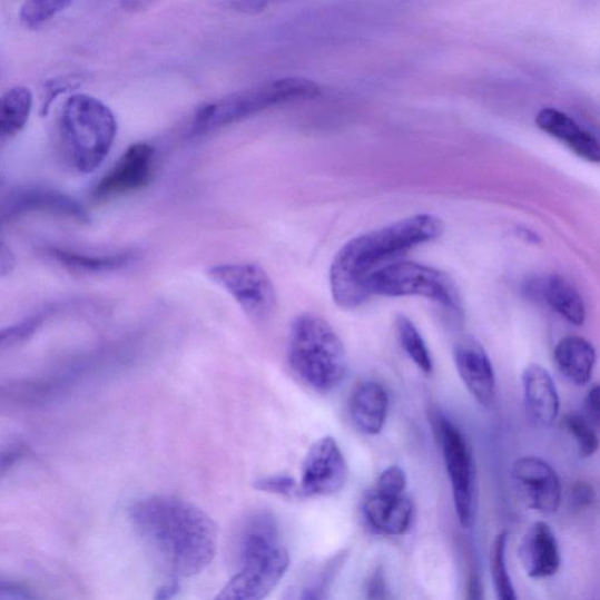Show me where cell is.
<instances>
[{
    "label": "cell",
    "instance_id": "1",
    "mask_svg": "<svg viewBox=\"0 0 600 600\" xmlns=\"http://www.w3.org/2000/svg\"><path fill=\"white\" fill-rule=\"evenodd\" d=\"M128 518L171 578L201 573L215 558L217 525L204 510L187 501L167 495L142 498L129 505Z\"/></svg>",
    "mask_w": 600,
    "mask_h": 600
},
{
    "label": "cell",
    "instance_id": "2",
    "mask_svg": "<svg viewBox=\"0 0 600 600\" xmlns=\"http://www.w3.org/2000/svg\"><path fill=\"white\" fill-rule=\"evenodd\" d=\"M442 232L440 218L415 215L351 239L331 265L333 301L345 309L363 305L370 298L364 286L368 275L420 244L437 238Z\"/></svg>",
    "mask_w": 600,
    "mask_h": 600
},
{
    "label": "cell",
    "instance_id": "3",
    "mask_svg": "<svg viewBox=\"0 0 600 600\" xmlns=\"http://www.w3.org/2000/svg\"><path fill=\"white\" fill-rule=\"evenodd\" d=\"M118 121L107 105L88 95H75L65 102L58 120L62 157L80 174L97 170L115 145Z\"/></svg>",
    "mask_w": 600,
    "mask_h": 600
},
{
    "label": "cell",
    "instance_id": "4",
    "mask_svg": "<svg viewBox=\"0 0 600 600\" xmlns=\"http://www.w3.org/2000/svg\"><path fill=\"white\" fill-rule=\"evenodd\" d=\"M288 364L306 387L325 394L337 388L347 371V355L338 333L324 318H295L288 338Z\"/></svg>",
    "mask_w": 600,
    "mask_h": 600
},
{
    "label": "cell",
    "instance_id": "5",
    "mask_svg": "<svg viewBox=\"0 0 600 600\" xmlns=\"http://www.w3.org/2000/svg\"><path fill=\"white\" fill-rule=\"evenodd\" d=\"M321 94L318 83L299 77L266 81L247 90L206 104L193 120L195 136L227 127L264 109L295 100L313 99Z\"/></svg>",
    "mask_w": 600,
    "mask_h": 600
},
{
    "label": "cell",
    "instance_id": "6",
    "mask_svg": "<svg viewBox=\"0 0 600 600\" xmlns=\"http://www.w3.org/2000/svg\"><path fill=\"white\" fill-rule=\"evenodd\" d=\"M368 297H424L462 318L458 287L446 273L414 262H392L367 276L364 283Z\"/></svg>",
    "mask_w": 600,
    "mask_h": 600
},
{
    "label": "cell",
    "instance_id": "7",
    "mask_svg": "<svg viewBox=\"0 0 600 600\" xmlns=\"http://www.w3.org/2000/svg\"><path fill=\"white\" fill-rule=\"evenodd\" d=\"M452 485L456 515L463 528L473 524L476 503V471L472 449L463 433L442 414L432 416Z\"/></svg>",
    "mask_w": 600,
    "mask_h": 600
},
{
    "label": "cell",
    "instance_id": "8",
    "mask_svg": "<svg viewBox=\"0 0 600 600\" xmlns=\"http://www.w3.org/2000/svg\"><path fill=\"white\" fill-rule=\"evenodd\" d=\"M406 489V473L397 465L388 466L363 500L362 513L368 527L386 537L404 535L414 518Z\"/></svg>",
    "mask_w": 600,
    "mask_h": 600
},
{
    "label": "cell",
    "instance_id": "9",
    "mask_svg": "<svg viewBox=\"0 0 600 600\" xmlns=\"http://www.w3.org/2000/svg\"><path fill=\"white\" fill-rule=\"evenodd\" d=\"M208 277L229 294L252 321L263 323L275 313L277 296L269 275L253 263L212 266Z\"/></svg>",
    "mask_w": 600,
    "mask_h": 600
},
{
    "label": "cell",
    "instance_id": "10",
    "mask_svg": "<svg viewBox=\"0 0 600 600\" xmlns=\"http://www.w3.org/2000/svg\"><path fill=\"white\" fill-rule=\"evenodd\" d=\"M348 466L337 441L324 436L311 446L302 469L299 496L326 498L342 491Z\"/></svg>",
    "mask_w": 600,
    "mask_h": 600
},
{
    "label": "cell",
    "instance_id": "11",
    "mask_svg": "<svg viewBox=\"0 0 600 600\" xmlns=\"http://www.w3.org/2000/svg\"><path fill=\"white\" fill-rule=\"evenodd\" d=\"M288 567L291 554L281 547L264 559L239 565L214 600H264L283 580Z\"/></svg>",
    "mask_w": 600,
    "mask_h": 600
},
{
    "label": "cell",
    "instance_id": "12",
    "mask_svg": "<svg viewBox=\"0 0 600 600\" xmlns=\"http://www.w3.org/2000/svg\"><path fill=\"white\" fill-rule=\"evenodd\" d=\"M511 479L523 503L538 513L551 515L559 510L562 485L558 473L544 460L523 456L511 469Z\"/></svg>",
    "mask_w": 600,
    "mask_h": 600
},
{
    "label": "cell",
    "instance_id": "13",
    "mask_svg": "<svg viewBox=\"0 0 600 600\" xmlns=\"http://www.w3.org/2000/svg\"><path fill=\"white\" fill-rule=\"evenodd\" d=\"M155 155L157 150L147 142L129 146L95 187L92 196L96 201H107L148 186L154 173Z\"/></svg>",
    "mask_w": 600,
    "mask_h": 600
},
{
    "label": "cell",
    "instance_id": "14",
    "mask_svg": "<svg viewBox=\"0 0 600 600\" xmlns=\"http://www.w3.org/2000/svg\"><path fill=\"white\" fill-rule=\"evenodd\" d=\"M43 213L71 218L78 224H91L87 212L68 195L49 188H23L12 191L4 203L3 222Z\"/></svg>",
    "mask_w": 600,
    "mask_h": 600
},
{
    "label": "cell",
    "instance_id": "15",
    "mask_svg": "<svg viewBox=\"0 0 600 600\" xmlns=\"http://www.w3.org/2000/svg\"><path fill=\"white\" fill-rule=\"evenodd\" d=\"M454 362L461 380L482 406L493 403L496 376L491 358L474 338H464L454 348Z\"/></svg>",
    "mask_w": 600,
    "mask_h": 600
},
{
    "label": "cell",
    "instance_id": "16",
    "mask_svg": "<svg viewBox=\"0 0 600 600\" xmlns=\"http://www.w3.org/2000/svg\"><path fill=\"white\" fill-rule=\"evenodd\" d=\"M524 295L537 302H543L568 323L582 326L587 319L583 297L564 277L549 275L529 279L523 285Z\"/></svg>",
    "mask_w": 600,
    "mask_h": 600
},
{
    "label": "cell",
    "instance_id": "17",
    "mask_svg": "<svg viewBox=\"0 0 600 600\" xmlns=\"http://www.w3.org/2000/svg\"><path fill=\"white\" fill-rule=\"evenodd\" d=\"M522 568L531 578H548L560 570L561 552L552 529L544 522L533 523L524 533L519 550Z\"/></svg>",
    "mask_w": 600,
    "mask_h": 600
},
{
    "label": "cell",
    "instance_id": "18",
    "mask_svg": "<svg viewBox=\"0 0 600 600\" xmlns=\"http://www.w3.org/2000/svg\"><path fill=\"white\" fill-rule=\"evenodd\" d=\"M527 414L533 425L549 427L559 417L561 403L550 373L538 364L529 365L522 374Z\"/></svg>",
    "mask_w": 600,
    "mask_h": 600
},
{
    "label": "cell",
    "instance_id": "19",
    "mask_svg": "<svg viewBox=\"0 0 600 600\" xmlns=\"http://www.w3.org/2000/svg\"><path fill=\"white\" fill-rule=\"evenodd\" d=\"M537 125L547 135L564 144L578 158L592 164L600 163V141L562 110L551 107L541 109Z\"/></svg>",
    "mask_w": 600,
    "mask_h": 600
},
{
    "label": "cell",
    "instance_id": "20",
    "mask_svg": "<svg viewBox=\"0 0 600 600\" xmlns=\"http://www.w3.org/2000/svg\"><path fill=\"white\" fill-rule=\"evenodd\" d=\"M281 547L274 515L265 510L255 511L244 520L237 532L235 549L238 564L264 559Z\"/></svg>",
    "mask_w": 600,
    "mask_h": 600
},
{
    "label": "cell",
    "instance_id": "21",
    "mask_svg": "<svg viewBox=\"0 0 600 600\" xmlns=\"http://www.w3.org/2000/svg\"><path fill=\"white\" fill-rule=\"evenodd\" d=\"M390 400L386 390L375 382H365L354 388L350 414L355 429L365 435L380 434L387 420Z\"/></svg>",
    "mask_w": 600,
    "mask_h": 600
},
{
    "label": "cell",
    "instance_id": "22",
    "mask_svg": "<svg viewBox=\"0 0 600 600\" xmlns=\"http://www.w3.org/2000/svg\"><path fill=\"white\" fill-rule=\"evenodd\" d=\"M553 360L567 381L577 386H584L591 381L597 353L586 338L567 336L555 345Z\"/></svg>",
    "mask_w": 600,
    "mask_h": 600
},
{
    "label": "cell",
    "instance_id": "23",
    "mask_svg": "<svg viewBox=\"0 0 600 600\" xmlns=\"http://www.w3.org/2000/svg\"><path fill=\"white\" fill-rule=\"evenodd\" d=\"M48 255L58 264L75 273L104 274L118 272L136 259V254L119 253L115 255H87L60 248H50Z\"/></svg>",
    "mask_w": 600,
    "mask_h": 600
},
{
    "label": "cell",
    "instance_id": "24",
    "mask_svg": "<svg viewBox=\"0 0 600 600\" xmlns=\"http://www.w3.org/2000/svg\"><path fill=\"white\" fill-rule=\"evenodd\" d=\"M33 107L30 88L16 86L0 102V139L3 142L13 139L28 124Z\"/></svg>",
    "mask_w": 600,
    "mask_h": 600
},
{
    "label": "cell",
    "instance_id": "25",
    "mask_svg": "<svg viewBox=\"0 0 600 600\" xmlns=\"http://www.w3.org/2000/svg\"><path fill=\"white\" fill-rule=\"evenodd\" d=\"M396 331L400 345L409 355L410 360L425 374L433 371V361L430 350L422 338L415 324L404 315L396 317Z\"/></svg>",
    "mask_w": 600,
    "mask_h": 600
},
{
    "label": "cell",
    "instance_id": "26",
    "mask_svg": "<svg viewBox=\"0 0 600 600\" xmlns=\"http://www.w3.org/2000/svg\"><path fill=\"white\" fill-rule=\"evenodd\" d=\"M508 543V533H499L492 548L491 565L493 583L495 587L498 600H519L513 581H511L506 561L505 550Z\"/></svg>",
    "mask_w": 600,
    "mask_h": 600
},
{
    "label": "cell",
    "instance_id": "27",
    "mask_svg": "<svg viewBox=\"0 0 600 600\" xmlns=\"http://www.w3.org/2000/svg\"><path fill=\"white\" fill-rule=\"evenodd\" d=\"M343 554L337 555L317 578L316 583L288 588L282 600H328V590L333 576L340 571Z\"/></svg>",
    "mask_w": 600,
    "mask_h": 600
},
{
    "label": "cell",
    "instance_id": "28",
    "mask_svg": "<svg viewBox=\"0 0 600 600\" xmlns=\"http://www.w3.org/2000/svg\"><path fill=\"white\" fill-rule=\"evenodd\" d=\"M563 425L569 434L574 439L578 454L587 459L594 455L600 446L598 432L590 422L581 414H568L564 416Z\"/></svg>",
    "mask_w": 600,
    "mask_h": 600
},
{
    "label": "cell",
    "instance_id": "29",
    "mask_svg": "<svg viewBox=\"0 0 600 600\" xmlns=\"http://www.w3.org/2000/svg\"><path fill=\"white\" fill-rule=\"evenodd\" d=\"M71 6V2L65 0H30L21 7L19 17L27 28L39 29Z\"/></svg>",
    "mask_w": 600,
    "mask_h": 600
},
{
    "label": "cell",
    "instance_id": "30",
    "mask_svg": "<svg viewBox=\"0 0 600 600\" xmlns=\"http://www.w3.org/2000/svg\"><path fill=\"white\" fill-rule=\"evenodd\" d=\"M50 315H52L51 309L43 311V313L32 315L23 322L3 329L0 333V347L2 350L11 348L30 341Z\"/></svg>",
    "mask_w": 600,
    "mask_h": 600
},
{
    "label": "cell",
    "instance_id": "31",
    "mask_svg": "<svg viewBox=\"0 0 600 600\" xmlns=\"http://www.w3.org/2000/svg\"><path fill=\"white\" fill-rule=\"evenodd\" d=\"M254 488L256 491L284 498L299 496V484L286 474L259 478L254 482Z\"/></svg>",
    "mask_w": 600,
    "mask_h": 600
},
{
    "label": "cell",
    "instance_id": "32",
    "mask_svg": "<svg viewBox=\"0 0 600 600\" xmlns=\"http://www.w3.org/2000/svg\"><path fill=\"white\" fill-rule=\"evenodd\" d=\"M364 597L365 600H393L383 564L375 565L366 577Z\"/></svg>",
    "mask_w": 600,
    "mask_h": 600
},
{
    "label": "cell",
    "instance_id": "33",
    "mask_svg": "<svg viewBox=\"0 0 600 600\" xmlns=\"http://www.w3.org/2000/svg\"><path fill=\"white\" fill-rule=\"evenodd\" d=\"M0 600H43L35 591L12 581L0 583Z\"/></svg>",
    "mask_w": 600,
    "mask_h": 600
},
{
    "label": "cell",
    "instance_id": "34",
    "mask_svg": "<svg viewBox=\"0 0 600 600\" xmlns=\"http://www.w3.org/2000/svg\"><path fill=\"white\" fill-rule=\"evenodd\" d=\"M584 416L591 426L600 433V385L593 386L584 400Z\"/></svg>",
    "mask_w": 600,
    "mask_h": 600
},
{
    "label": "cell",
    "instance_id": "35",
    "mask_svg": "<svg viewBox=\"0 0 600 600\" xmlns=\"http://www.w3.org/2000/svg\"><path fill=\"white\" fill-rule=\"evenodd\" d=\"M596 498L592 485L588 482L580 481L576 482L571 486L570 499L573 505L577 508H584L590 505Z\"/></svg>",
    "mask_w": 600,
    "mask_h": 600
},
{
    "label": "cell",
    "instance_id": "36",
    "mask_svg": "<svg viewBox=\"0 0 600 600\" xmlns=\"http://www.w3.org/2000/svg\"><path fill=\"white\" fill-rule=\"evenodd\" d=\"M28 454V449L24 443L16 442L3 451L2 460H0V472L6 475L12 466Z\"/></svg>",
    "mask_w": 600,
    "mask_h": 600
},
{
    "label": "cell",
    "instance_id": "37",
    "mask_svg": "<svg viewBox=\"0 0 600 600\" xmlns=\"http://www.w3.org/2000/svg\"><path fill=\"white\" fill-rule=\"evenodd\" d=\"M79 83L77 80L72 78H62L57 79L52 83L48 85V98L42 104V115H47L48 110L50 108L51 102L55 100L56 97H58L60 94L68 92L72 90L75 86Z\"/></svg>",
    "mask_w": 600,
    "mask_h": 600
},
{
    "label": "cell",
    "instance_id": "38",
    "mask_svg": "<svg viewBox=\"0 0 600 600\" xmlns=\"http://www.w3.org/2000/svg\"><path fill=\"white\" fill-rule=\"evenodd\" d=\"M180 583L177 578H171L170 582L163 584L155 591L153 600H173L180 592Z\"/></svg>",
    "mask_w": 600,
    "mask_h": 600
},
{
    "label": "cell",
    "instance_id": "39",
    "mask_svg": "<svg viewBox=\"0 0 600 600\" xmlns=\"http://www.w3.org/2000/svg\"><path fill=\"white\" fill-rule=\"evenodd\" d=\"M466 600H482L480 578L475 571H471L469 584H466Z\"/></svg>",
    "mask_w": 600,
    "mask_h": 600
},
{
    "label": "cell",
    "instance_id": "40",
    "mask_svg": "<svg viewBox=\"0 0 600 600\" xmlns=\"http://www.w3.org/2000/svg\"><path fill=\"white\" fill-rule=\"evenodd\" d=\"M233 9L243 13H258L262 12L268 3L264 2H233L230 3Z\"/></svg>",
    "mask_w": 600,
    "mask_h": 600
},
{
    "label": "cell",
    "instance_id": "41",
    "mask_svg": "<svg viewBox=\"0 0 600 600\" xmlns=\"http://www.w3.org/2000/svg\"><path fill=\"white\" fill-rule=\"evenodd\" d=\"M13 266H14V258H13L11 252L6 246V243H3V246H2V276L4 277L9 273H11V271L13 269Z\"/></svg>",
    "mask_w": 600,
    "mask_h": 600
},
{
    "label": "cell",
    "instance_id": "42",
    "mask_svg": "<svg viewBox=\"0 0 600 600\" xmlns=\"http://www.w3.org/2000/svg\"><path fill=\"white\" fill-rule=\"evenodd\" d=\"M147 6H149V4L148 3H142V2H127V3L122 4V7L126 8V10H132V11L141 10Z\"/></svg>",
    "mask_w": 600,
    "mask_h": 600
}]
</instances>
